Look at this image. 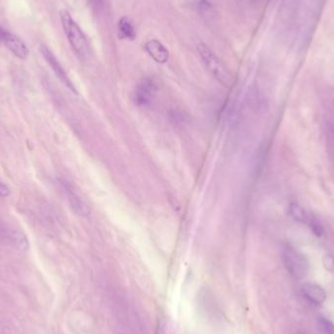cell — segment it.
Here are the masks:
<instances>
[{"instance_id":"6da1fadb","label":"cell","mask_w":334,"mask_h":334,"mask_svg":"<svg viewBox=\"0 0 334 334\" xmlns=\"http://www.w3.org/2000/svg\"><path fill=\"white\" fill-rule=\"evenodd\" d=\"M197 51L208 73L223 86L230 87L232 83L231 73L222 63L217 55L204 42H199L197 44Z\"/></svg>"},{"instance_id":"7a4b0ae2","label":"cell","mask_w":334,"mask_h":334,"mask_svg":"<svg viewBox=\"0 0 334 334\" xmlns=\"http://www.w3.org/2000/svg\"><path fill=\"white\" fill-rule=\"evenodd\" d=\"M60 16L64 34L73 50L79 59H85L88 53V43L85 35L66 10H62L60 12Z\"/></svg>"},{"instance_id":"3957f363","label":"cell","mask_w":334,"mask_h":334,"mask_svg":"<svg viewBox=\"0 0 334 334\" xmlns=\"http://www.w3.org/2000/svg\"><path fill=\"white\" fill-rule=\"evenodd\" d=\"M283 265L289 275L296 280L305 278L308 274V259L306 256L290 245L284 246L282 252Z\"/></svg>"},{"instance_id":"277c9868","label":"cell","mask_w":334,"mask_h":334,"mask_svg":"<svg viewBox=\"0 0 334 334\" xmlns=\"http://www.w3.org/2000/svg\"><path fill=\"white\" fill-rule=\"evenodd\" d=\"M39 50H40L41 55L43 56V58L45 59V61L51 66L52 71L54 72L56 77L59 78V80L69 90L72 91L74 94H77V88H76L75 84L73 83L71 78L66 75L64 68L62 66V64H60V62L58 61L56 56L52 53L51 50L45 45H40Z\"/></svg>"},{"instance_id":"5b68a950","label":"cell","mask_w":334,"mask_h":334,"mask_svg":"<svg viewBox=\"0 0 334 334\" xmlns=\"http://www.w3.org/2000/svg\"><path fill=\"white\" fill-rule=\"evenodd\" d=\"M157 91L156 84L152 78H145L137 85L134 100L140 107H148L153 103Z\"/></svg>"},{"instance_id":"8992f818","label":"cell","mask_w":334,"mask_h":334,"mask_svg":"<svg viewBox=\"0 0 334 334\" xmlns=\"http://www.w3.org/2000/svg\"><path fill=\"white\" fill-rule=\"evenodd\" d=\"M302 296L315 306H320L326 300V292L317 283H306L300 288Z\"/></svg>"},{"instance_id":"52a82bcc","label":"cell","mask_w":334,"mask_h":334,"mask_svg":"<svg viewBox=\"0 0 334 334\" xmlns=\"http://www.w3.org/2000/svg\"><path fill=\"white\" fill-rule=\"evenodd\" d=\"M63 187L73 210L79 216H88L90 213V209L86 205V203L81 198V196L73 189V187L69 183L63 182Z\"/></svg>"},{"instance_id":"ba28073f","label":"cell","mask_w":334,"mask_h":334,"mask_svg":"<svg viewBox=\"0 0 334 334\" xmlns=\"http://www.w3.org/2000/svg\"><path fill=\"white\" fill-rule=\"evenodd\" d=\"M2 42L7 48L20 59H26L28 55V50L23 40L13 34L4 30L2 31Z\"/></svg>"},{"instance_id":"9c48e42d","label":"cell","mask_w":334,"mask_h":334,"mask_svg":"<svg viewBox=\"0 0 334 334\" xmlns=\"http://www.w3.org/2000/svg\"><path fill=\"white\" fill-rule=\"evenodd\" d=\"M149 56L158 64H165L169 60V51L166 47L157 39H151L144 45Z\"/></svg>"},{"instance_id":"30bf717a","label":"cell","mask_w":334,"mask_h":334,"mask_svg":"<svg viewBox=\"0 0 334 334\" xmlns=\"http://www.w3.org/2000/svg\"><path fill=\"white\" fill-rule=\"evenodd\" d=\"M323 2H324V0H311L310 10L307 14V18H306L307 23L304 25V28H303V36H302L303 41L310 39L311 31L314 30L315 25L318 22L319 15L321 14V9L322 8Z\"/></svg>"},{"instance_id":"8fae6325","label":"cell","mask_w":334,"mask_h":334,"mask_svg":"<svg viewBox=\"0 0 334 334\" xmlns=\"http://www.w3.org/2000/svg\"><path fill=\"white\" fill-rule=\"evenodd\" d=\"M117 36L121 40H134L136 39V30L131 20L124 16L119 19L117 24Z\"/></svg>"},{"instance_id":"7c38bea8","label":"cell","mask_w":334,"mask_h":334,"mask_svg":"<svg viewBox=\"0 0 334 334\" xmlns=\"http://www.w3.org/2000/svg\"><path fill=\"white\" fill-rule=\"evenodd\" d=\"M289 214L290 216L295 220L296 222L298 223H302V224H307L308 223L310 215L308 213L299 206L296 203H292L289 206Z\"/></svg>"},{"instance_id":"4fadbf2b","label":"cell","mask_w":334,"mask_h":334,"mask_svg":"<svg viewBox=\"0 0 334 334\" xmlns=\"http://www.w3.org/2000/svg\"><path fill=\"white\" fill-rule=\"evenodd\" d=\"M10 239L13 242V244L22 251H26L29 247L28 241L26 236L21 231H12L10 235Z\"/></svg>"},{"instance_id":"5bb4252c","label":"cell","mask_w":334,"mask_h":334,"mask_svg":"<svg viewBox=\"0 0 334 334\" xmlns=\"http://www.w3.org/2000/svg\"><path fill=\"white\" fill-rule=\"evenodd\" d=\"M318 325L323 334H334V323L330 320L320 317L318 319Z\"/></svg>"},{"instance_id":"9a60e30c","label":"cell","mask_w":334,"mask_h":334,"mask_svg":"<svg viewBox=\"0 0 334 334\" xmlns=\"http://www.w3.org/2000/svg\"><path fill=\"white\" fill-rule=\"evenodd\" d=\"M311 231L314 232L315 236H317L318 238H321V236L323 235V227L320 223V221L313 216H310V218L308 220V223H307Z\"/></svg>"},{"instance_id":"2e32d148","label":"cell","mask_w":334,"mask_h":334,"mask_svg":"<svg viewBox=\"0 0 334 334\" xmlns=\"http://www.w3.org/2000/svg\"><path fill=\"white\" fill-rule=\"evenodd\" d=\"M322 264L325 270L334 275V257L332 255H325L322 259Z\"/></svg>"},{"instance_id":"e0dca14e","label":"cell","mask_w":334,"mask_h":334,"mask_svg":"<svg viewBox=\"0 0 334 334\" xmlns=\"http://www.w3.org/2000/svg\"><path fill=\"white\" fill-rule=\"evenodd\" d=\"M9 194H10V189L5 184L0 182V195L1 196H8Z\"/></svg>"},{"instance_id":"ac0fdd59","label":"cell","mask_w":334,"mask_h":334,"mask_svg":"<svg viewBox=\"0 0 334 334\" xmlns=\"http://www.w3.org/2000/svg\"><path fill=\"white\" fill-rule=\"evenodd\" d=\"M91 5L95 8H101L103 6L104 0H88Z\"/></svg>"},{"instance_id":"d6986e66","label":"cell","mask_w":334,"mask_h":334,"mask_svg":"<svg viewBox=\"0 0 334 334\" xmlns=\"http://www.w3.org/2000/svg\"><path fill=\"white\" fill-rule=\"evenodd\" d=\"M2 31H3V28L0 27V43L2 42Z\"/></svg>"},{"instance_id":"ffe728a7","label":"cell","mask_w":334,"mask_h":334,"mask_svg":"<svg viewBox=\"0 0 334 334\" xmlns=\"http://www.w3.org/2000/svg\"><path fill=\"white\" fill-rule=\"evenodd\" d=\"M2 238H3V235H2V231L0 230V241L2 240Z\"/></svg>"}]
</instances>
